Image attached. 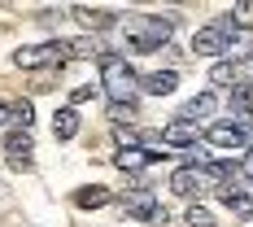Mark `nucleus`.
<instances>
[{"instance_id":"20e7f679","label":"nucleus","mask_w":253,"mask_h":227,"mask_svg":"<svg viewBox=\"0 0 253 227\" xmlns=\"http://www.w3.org/2000/svg\"><path fill=\"white\" fill-rule=\"evenodd\" d=\"M123 214H126V219H140V223H153V227L166 223V210L157 205V197H153L149 188H140L135 197H126V201H123Z\"/></svg>"},{"instance_id":"dca6fc26","label":"nucleus","mask_w":253,"mask_h":227,"mask_svg":"<svg viewBox=\"0 0 253 227\" xmlns=\"http://www.w3.org/2000/svg\"><path fill=\"white\" fill-rule=\"evenodd\" d=\"M4 114H9V123L18 127V131H31V101H22V96H13V101H4Z\"/></svg>"},{"instance_id":"4468645a","label":"nucleus","mask_w":253,"mask_h":227,"mask_svg":"<svg viewBox=\"0 0 253 227\" xmlns=\"http://www.w3.org/2000/svg\"><path fill=\"white\" fill-rule=\"evenodd\" d=\"M109 201H114V192H109V188H101V183L79 188V192H75V205H79V210H101V205H109Z\"/></svg>"},{"instance_id":"6e6552de","label":"nucleus","mask_w":253,"mask_h":227,"mask_svg":"<svg viewBox=\"0 0 253 227\" xmlns=\"http://www.w3.org/2000/svg\"><path fill=\"white\" fill-rule=\"evenodd\" d=\"M157 136H162V144H179V149H197V140H201V131H197L192 123H183V118L166 123Z\"/></svg>"},{"instance_id":"2eb2a0df","label":"nucleus","mask_w":253,"mask_h":227,"mask_svg":"<svg viewBox=\"0 0 253 227\" xmlns=\"http://www.w3.org/2000/svg\"><path fill=\"white\" fill-rule=\"evenodd\" d=\"M223 205H227L236 219H253V197H249V192H240L236 183H231V188H223Z\"/></svg>"},{"instance_id":"9b49d317","label":"nucleus","mask_w":253,"mask_h":227,"mask_svg":"<svg viewBox=\"0 0 253 227\" xmlns=\"http://www.w3.org/2000/svg\"><path fill=\"white\" fill-rule=\"evenodd\" d=\"M179 88V75L175 70H153V75L140 79V92H149V96H170Z\"/></svg>"},{"instance_id":"f03ea898","label":"nucleus","mask_w":253,"mask_h":227,"mask_svg":"<svg viewBox=\"0 0 253 227\" xmlns=\"http://www.w3.org/2000/svg\"><path fill=\"white\" fill-rule=\"evenodd\" d=\"M166 40H170V18H157V13L126 18V52H157Z\"/></svg>"},{"instance_id":"7ed1b4c3","label":"nucleus","mask_w":253,"mask_h":227,"mask_svg":"<svg viewBox=\"0 0 253 227\" xmlns=\"http://www.w3.org/2000/svg\"><path fill=\"white\" fill-rule=\"evenodd\" d=\"M13 61H18L22 70L66 66V61H70V44H61V40H52V44H31V48H18V52H13Z\"/></svg>"},{"instance_id":"412c9836","label":"nucleus","mask_w":253,"mask_h":227,"mask_svg":"<svg viewBox=\"0 0 253 227\" xmlns=\"http://www.w3.org/2000/svg\"><path fill=\"white\" fill-rule=\"evenodd\" d=\"M70 57H101V44L96 40H75L70 44Z\"/></svg>"},{"instance_id":"6ab92c4d","label":"nucleus","mask_w":253,"mask_h":227,"mask_svg":"<svg viewBox=\"0 0 253 227\" xmlns=\"http://www.w3.org/2000/svg\"><path fill=\"white\" fill-rule=\"evenodd\" d=\"M231 26L240 31V26H253V0H240V4H231Z\"/></svg>"},{"instance_id":"f3484780","label":"nucleus","mask_w":253,"mask_h":227,"mask_svg":"<svg viewBox=\"0 0 253 227\" xmlns=\"http://www.w3.org/2000/svg\"><path fill=\"white\" fill-rule=\"evenodd\" d=\"M75 131H79V114L75 109H57V114H52V136H57V140H70Z\"/></svg>"},{"instance_id":"aec40b11","label":"nucleus","mask_w":253,"mask_h":227,"mask_svg":"<svg viewBox=\"0 0 253 227\" xmlns=\"http://www.w3.org/2000/svg\"><path fill=\"white\" fill-rule=\"evenodd\" d=\"M188 227H218V223H214V214H210L205 205H192V210H188Z\"/></svg>"},{"instance_id":"5701e85b","label":"nucleus","mask_w":253,"mask_h":227,"mask_svg":"<svg viewBox=\"0 0 253 227\" xmlns=\"http://www.w3.org/2000/svg\"><path fill=\"white\" fill-rule=\"evenodd\" d=\"M92 92H96V83H83V88H75V92H70V101L83 105V101H92Z\"/></svg>"},{"instance_id":"1a4fd4ad","label":"nucleus","mask_w":253,"mask_h":227,"mask_svg":"<svg viewBox=\"0 0 253 227\" xmlns=\"http://www.w3.org/2000/svg\"><path fill=\"white\" fill-rule=\"evenodd\" d=\"M4 153H9V162H13L18 171H26V166H31V153H35L31 131H9V136H4Z\"/></svg>"},{"instance_id":"39448f33","label":"nucleus","mask_w":253,"mask_h":227,"mask_svg":"<svg viewBox=\"0 0 253 227\" xmlns=\"http://www.w3.org/2000/svg\"><path fill=\"white\" fill-rule=\"evenodd\" d=\"M192 52H197V57H218V52H227V35L218 31V22L201 26V31L192 35Z\"/></svg>"},{"instance_id":"b1692460","label":"nucleus","mask_w":253,"mask_h":227,"mask_svg":"<svg viewBox=\"0 0 253 227\" xmlns=\"http://www.w3.org/2000/svg\"><path fill=\"white\" fill-rule=\"evenodd\" d=\"M4 123H9V114H4V101H0V127H4Z\"/></svg>"},{"instance_id":"f257e3e1","label":"nucleus","mask_w":253,"mask_h":227,"mask_svg":"<svg viewBox=\"0 0 253 227\" xmlns=\"http://www.w3.org/2000/svg\"><path fill=\"white\" fill-rule=\"evenodd\" d=\"M101 83L114 105H131L135 92H140V79H135V70L123 52H101Z\"/></svg>"},{"instance_id":"0eeeda50","label":"nucleus","mask_w":253,"mask_h":227,"mask_svg":"<svg viewBox=\"0 0 253 227\" xmlns=\"http://www.w3.org/2000/svg\"><path fill=\"white\" fill-rule=\"evenodd\" d=\"M170 192H179V197H201L205 192V171H197V166H179L175 175H170Z\"/></svg>"},{"instance_id":"a211bd4d","label":"nucleus","mask_w":253,"mask_h":227,"mask_svg":"<svg viewBox=\"0 0 253 227\" xmlns=\"http://www.w3.org/2000/svg\"><path fill=\"white\" fill-rule=\"evenodd\" d=\"M210 83H218V88H236V66H231V61H218V66L210 70Z\"/></svg>"},{"instance_id":"423d86ee","label":"nucleus","mask_w":253,"mask_h":227,"mask_svg":"<svg viewBox=\"0 0 253 227\" xmlns=\"http://www.w3.org/2000/svg\"><path fill=\"white\" fill-rule=\"evenodd\" d=\"M205 140L214 144V149H245V127L240 123H214L210 131H205Z\"/></svg>"},{"instance_id":"ddd939ff","label":"nucleus","mask_w":253,"mask_h":227,"mask_svg":"<svg viewBox=\"0 0 253 227\" xmlns=\"http://www.w3.org/2000/svg\"><path fill=\"white\" fill-rule=\"evenodd\" d=\"M70 13H75V18H79L83 26H87V31H109V26L118 22V18L109 13V9H87V4H79V9H70Z\"/></svg>"},{"instance_id":"4be33fe9","label":"nucleus","mask_w":253,"mask_h":227,"mask_svg":"<svg viewBox=\"0 0 253 227\" xmlns=\"http://www.w3.org/2000/svg\"><path fill=\"white\" fill-rule=\"evenodd\" d=\"M109 118H114L118 127L131 123V118H135V105H109Z\"/></svg>"},{"instance_id":"f8f14e48","label":"nucleus","mask_w":253,"mask_h":227,"mask_svg":"<svg viewBox=\"0 0 253 227\" xmlns=\"http://www.w3.org/2000/svg\"><path fill=\"white\" fill-rule=\"evenodd\" d=\"M214 109H218V96H214V92H201V96H192V101L183 105V114H179V118H183V123H201V118H210V114H214Z\"/></svg>"},{"instance_id":"9d476101","label":"nucleus","mask_w":253,"mask_h":227,"mask_svg":"<svg viewBox=\"0 0 253 227\" xmlns=\"http://www.w3.org/2000/svg\"><path fill=\"white\" fill-rule=\"evenodd\" d=\"M157 157H166V153H153L149 144H135V149H123V153H118L114 166H118V171H144V166L157 162Z\"/></svg>"}]
</instances>
